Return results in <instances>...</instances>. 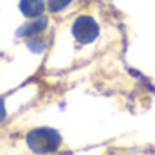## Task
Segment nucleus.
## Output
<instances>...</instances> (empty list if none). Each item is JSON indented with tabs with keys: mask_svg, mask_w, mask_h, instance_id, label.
I'll list each match as a JSON object with an SVG mask.
<instances>
[{
	"mask_svg": "<svg viewBox=\"0 0 155 155\" xmlns=\"http://www.w3.org/2000/svg\"><path fill=\"white\" fill-rule=\"evenodd\" d=\"M45 9L43 0H20V11L27 18H38Z\"/></svg>",
	"mask_w": 155,
	"mask_h": 155,
	"instance_id": "7ed1b4c3",
	"label": "nucleus"
},
{
	"mask_svg": "<svg viewBox=\"0 0 155 155\" xmlns=\"http://www.w3.org/2000/svg\"><path fill=\"white\" fill-rule=\"evenodd\" d=\"M47 27V20L45 18H36L35 22L24 25L22 29H18V36H25V38H33V36H38L40 33Z\"/></svg>",
	"mask_w": 155,
	"mask_h": 155,
	"instance_id": "20e7f679",
	"label": "nucleus"
},
{
	"mask_svg": "<svg viewBox=\"0 0 155 155\" xmlns=\"http://www.w3.org/2000/svg\"><path fill=\"white\" fill-rule=\"evenodd\" d=\"M69 4H71V0H49V9L52 13H56V11H61L63 7H67Z\"/></svg>",
	"mask_w": 155,
	"mask_h": 155,
	"instance_id": "39448f33",
	"label": "nucleus"
},
{
	"mask_svg": "<svg viewBox=\"0 0 155 155\" xmlns=\"http://www.w3.org/2000/svg\"><path fill=\"white\" fill-rule=\"evenodd\" d=\"M72 35H74V38L79 43H90V41H94V40L97 38L99 27H97V24H96L94 18H90V16H79L74 22V25H72Z\"/></svg>",
	"mask_w": 155,
	"mask_h": 155,
	"instance_id": "f03ea898",
	"label": "nucleus"
},
{
	"mask_svg": "<svg viewBox=\"0 0 155 155\" xmlns=\"http://www.w3.org/2000/svg\"><path fill=\"white\" fill-rule=\"evenodd\" d=\"M27 45H29V49H31V51L40 52V51L45 47V41H43V40H40L38 36H35V40H29V41H27Z\"/></svg>",
	"mask_w": 155,
	"mask_h": 155,
	"instance_id": "423d86ee",
	"label": "nucleus"
},
{
	"mask_svg": "<svg viewBox=\"0 0 155 155\" xmlns=\"http://www.w3.org/2000/svg\"><path fill=\"white\" fill-rule=\"evenodd\" d=\"M25 141H27V146L35 153H41V155L56 152L61 144L60 134L52 128H35L27 134Z\"/></svg>",
	"mask_w": 155,
	"mask_h": 155,
	"instance_id": "f257e3e1",
	"label": "nucleus"
},
{
	"mask_svg": "<svg viewBox=\"0 0 155 155\" xmlns=\"http://www.w3.org/2000/svg\"><path fill=\"white\" fill-rule=\"evenodd\" d=\"M5 114H7V112H5V107H4V101L0 99V123H2L4 119H5Z\"/></svg>",
	"mask_w": 155,
	"mask_h": 155,
	"instance_id": "0eeeda50",
	"label": "nucleus"
}]
</instances>
